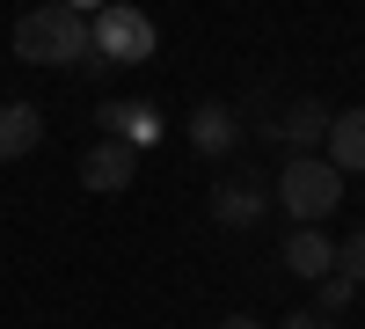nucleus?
<instances>
[{
	"label": "nucleus",
	"mask_w": 365,
	"mask_h": 329,
	"mask_svg": "<svg viewBox=\"0 0 365 329\" xmlns=\"http://www.w3.org/2000/svg\"><path fill=\"white\" fill-rule=\"evenodd\" d=\"M336 271L351 285H365V234H344V242H336Z\"/></svg>",
	"instance_id": "nucleus-13"
},
{
	"label": "nucleus",
	"mask_w": 365,
	"mask_h": 329,
	"mask_svg": "<svg viewBox=\"0 0 365 329\" xmlns=\"http://www.w3.org/2000/svg\"><path fill=\"white\" fill-rule=\"evenodd\" d=\"M190 146H197L205 161H227L234 146H241V117H234L227 103H197V110H190Z\"/></svg>",
	"instance_id": "nucleus-5"
},
{
	"label": "nucleus",
	"mask_w": 365,
	"mask_h": 329,
	"mask_svg": "<svg viewBox=\"0 0 365 329\" xmlns=\"http://www.w3.org/2000/svg\"><path fill=\"white\" fill-rule=\"evenodd\" d=\"M96 117H103V132L125 139V146H146V139L161 132V125H154V103H103Z\"/></svg>",
	"instance_id": "nucleus-11"
},
{
	"label": "nucleus",
	"mask_w": 365,
	"mask_h": 329,
	"mask_svg": "<svg viewBox=\"0 0 365 329\" xmlns=\"http://www.w3.org/2000/svg\"><path fill=\"white\" fill-rule=\"evenodd\" d=\"M329 117H336V110L307 96V103H292L285 117H270V132H278L292 154H314V146H329Z\"/></svg>",
	"instance_id": "nucleus-6"
},
{
	"label": "nucleus",
	"mask_w": 365,
	"mask_h": 329,
	"mask_svg": "<svg viewBox=\"0 0 365 329\" xmlns=\"http://www.w3.org/2000/svg\"><path fill=\"white\" fill-rule=\"evenodd\" d=\"M285 271L307 278V285H322L329 271H336V242L314 234V227H292V234H285Z\"/></svg>",
	"instance_id": "nucleus-9"
},
{
	"label": "nucleus",
	"mask_w": 365,
	"mask_h": 329,
	"mask_svg": "<svg viewBox=\"0 0 365 329\" xmlns=\"http://www.w3.org/2000/svg\"><path fill=\"white\" fill-rule=\"evenodd\" d=\"M322 161L336 168V176H365V110H336V117H329Z\"/></svg>",
	"instance_id": "nucleus-7"
},
{
	"label": "nucleus",
	"mask_w": 365,
	"mask_h": 329,
	"mask_svg": "<svg viewBox=\"0 0 365 329\" xmlns=\"http://www.w3.org/2000/svg\"><path fill=\"white\" fill-rule=\"evenodd\" d=\"M96 22V66H146L154 59V44H161V29H154V15H139V8H96L88 15Z\"/></svg>",
	"instance_id": "nucleus-3"
},
{
	"label": "nucleus",
	"mask_w": 365,
	"mask_h": 329,
	"mask_svg": "<svg viewBox=\"0 0 365 329\" xmlns=\"http://www.w3.org/2000/svg\"><path fill=\"white\" fill-rule=\"evenodd\" d=\"M15 59L22 66H73V59L96 66V22L81 8H66V0H44V8H29L15 22Z\"/></svg>",
	"instance_id": "nucleus-1"
},
{
	"label": "nucleus",
	"mask_w": 365,
	"mask_h": 329,
	"mask_svg": "<svg viewBox=\"0 0 365 329\" xmlns=\"http://www.w3.org/2000/svg\"><path fill=\"white\" fill-rule=\"evenodd\" d=\"M270 198H278L299 227H314V220H329V213L344 205V176L329 168L322 154H292V161L278 168V191H270Z\"/></svg>",
	"instance_id": "nucleus-2"
},
{
	"label": "nucleus",
	"mask_w": 365,
	"mask_h": 329,
	"mask_svg": "<svg viewBox=\"0 0 365 329\" xmlns=\"http://www.w3.org/2000/svg\"><path fill=\"white\" fill-rule=\"evenodd\" d=\"M37 146H44V110L37 103H0V168L37 154Z\"/></svg>",
	"instance_id": "nucleus-8"
},
{
	"label": "nucleus",
	"mask_w": 365,
	"mask_h": 329,
	"mask_svg": "<svg viewBox=\"0 0 365 329\" xmlns=\"http://www.w3.org/2000/svg\"><path fill=\"white\" fill-rule=\"evenodd\" d=\"M285 329H344V315H322V308H299V315H285Z\"/></svg>",
	"instance_id": "nucleus-14"
},
{
	"label": "nucleus",
	"mask_w": 365,
	"mask_h": 329,
	"mask_svg": "<svg viewBox=\"0 0 365 329\" xmlns=\"http://www.w3.org/2000/svg\"><path fill=\"white\" fill-rule=\"evenodd\" d=\"M220 329H263V322H256V315H227Z\"/></svg>",
	"instance_id": "nucleus-15"
},
{
	"label": "nucleus",
	"mask_w": 365,
	"mask_h": 329,
	"mask_svg": "<svg viewBox=\"0 0 365 329\" xmlns=\"http://www.w3.org/2000/svg\"><path fill=\"white\" fill-rule=\"evenodd\" d=\"M132 176H139V146L125 139H103V146H88V161H81V183L88 191H132Z\"/></svg>",
	"instance_id": "nucleus-4"
},
{
	"label": "nucleus",
	"mask_w": 365,
	"mask_h": 329,
	"mask_svg": "<svg viewBox=\"0 0 365 329\" xmlns=\"http://www.w3.org/2000/svg\"><path fill=\"white\" fill-rule=\"evenodd\" d=\"M263 213H270V191L234 183V176H227V183H212V220H220V227H256Z\"/></svg>",
	"instance_id": "nucleus-10"
},
{
	"label": "nucleus",
	"mask_w": 365,
	"mask_h": 329,
	"mask_svg": "<svg viewBox=\"0 0 365 329\" xmlns=\"http://www.w3.org/2000/svg\"><path fill=\"white\" fill-rule=\"evenodd\" d=\"M358 293H365V285H351V278H344V271H329V278H322V285H314V308H322V315H344V308H351V300H358Z\"/></svg>",
	"instance_id": "nucleus-12"
}]
</instances>
